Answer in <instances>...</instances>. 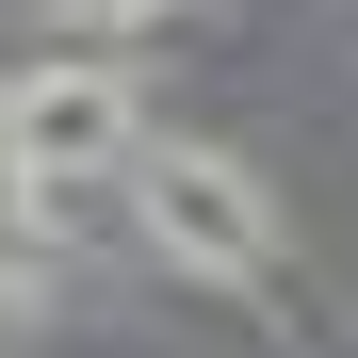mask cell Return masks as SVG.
<instances>
[{
    "mask_svg": "<svg viewBox=\"0 0 358 358\" xmlns=\"http://www.w3.org/2000/svg\"><path fill=\"white\" fill-rule=\"evenodd\" d=\"M114 147H131V82L114 66H33L17 98H0V179H98Z\"/></svg>",
    "mask_w": 358,
    "mask_h": 358,
    "instance_id": "cell-2",
    "label": "cell"
},
{
    "mask_svg": "<svg viewBox=\"0 0 358 358\" xmlns=\"http://www.w3.org/2000/svg\"><path fill=\"white\" fill-rule=\"evenodd\" d=\"M131 212H147V245H163L179 277H228V293L277 277V212H261V179L228 163V147H163V163L131 179Z\"/></svg>",
    "mask_w": 358,
    "mask_h": 358,
    "instance_id": "cell-1",
    "label": "cell"
}]
</instances>
